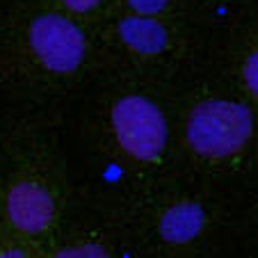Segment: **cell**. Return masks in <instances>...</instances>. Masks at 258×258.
<instances>
[{"mask_svg": "<svg viewBox=\"0 0 258 258\" xmlns=\"http://www.w3.org/2000/svg\"><path fill=\"white\" fill-rule=\"evenodd\" d=\"M251 133V110L235 101H204L187 119V142L206 158L233 156L249 142Z\"/></svg>", "mask_w": 258, "mask_h": 258, "instance_id": "6da1fadb", "label": "cell"}, {"mask_svg": "<svg viewBox=\"0 0 258 258\" xmlns=\"http://www.w3.org/2000/svg\"><path fill=\"white\" fill-rule=\"evenodd\" d=\"M112 126L119 144L137 160H158L167 144L162 112L144 96H126L114 105Z\"/></svg>", "mask_w": 258, "mask_h": 258, "instance_id": "7a4b0ae2", "label": "cell"}, {"mask_svg": "<svg viewBox=\"0 0 258 258\" xmlns=\"http://www.w3.org/2000/svg\"><path fill=\"white\" fill-rule=\"evenodd\" d=\"M30 44L46 69L55 73H69L83 62L85 37L69 19L57 14H44L30 25Z\"/></svg>", "mask_w": 258, "mask_h": 258, "instance_id": "3957f363", "label": "cell"}, {"mask_svg": "<svg viewBox=\"0 0 258 258\" xmlns=\"http://www.w3.org/2000/svg\"><path fill=\"white\" fill-rule=\"evenodd\" d=\"M7 213L12 224L25 233H39L53 219V199L34 183H19L7 197Z\"/></svg>", "mask_w": 258, "mask_h": 258, "instance_id": "277c9868", "label": "cell"}, {"mask_svg": "<svg viewBox=\"0 0 258 258\" xmlns=\"http://www.w3.org/2000/svg\"><path fill=\"white\" fill-rule=\"evenodd\" d=\"M206 224V213L199 204L180 201L171 206L160 219V233L167 242L183 244L195 240Z\"/></svg>", "mask_w": 258, "mask_h": 258, "instance_id": "5b68a950", "label": "cell"}, {"mask_svg": "<svg viewBox=\"0 0 258 258\" xmlns=\"http://www.w3.org/2000/svg\"><path fill=\"white\" fill-rule=\"evenodd\" d=\"M119 37L128 48L142 55L162 53L167 46V30L149 16H128L119 23Z\"/></svg>", "mask_w": 258, "mask_h": 258, "instance_id": "8992f818", "label": "cell"}, {"mask_svg": "<svg viewBox=\"0 0 258 258\" xmlns=\"http://www.w3.org/2000/svg\"><path fill=\"white\" fill-rule=\"evenodd\" d=\"M55 258H110L107 251L98 244H83V247H69L62 249Z\"/></svg>", "mask_w": 258, "mask_h": 258, "instance_id": "52a82bcc", "label": "cell"}, {"mask_svg": "<svg viewBox=\"0 0 258 258\" xmlns=\"http://www.w3.org/2000/svg\"><path fill=\"white\" fill-rule=\"evenodd\" d=\"M242 73H244V83H247L249 92H251L253 96L258 98V50L247 57Z\"/></svg>", "mask_w": 258, "mask_h": 258, "instance_id": "ba28073f", "label": "cell"}, {"mask_svg": "<svg viewBox=\"0 0 258 258\" xmlns=\"http://www.w3.org/2000/svg\"><path fill=\"white\" fill-rule=\"evenodd\" d=\"M169 0H128V5L137 12L140 16H153L167 7Z\"/></svg>", "mask_w": 258, "mask_h": 258, "instance_id": "9c48e42d", "label": "cell"}, {"mask_svg": "<svg viewBox=\"0 0 258 258\" xmlns=\"http://www.w3.org/2000/svg\"><path fill=\"white\" fill-rule=\"evenodd\" d=\"M101 0H64V5L71 12H89L98 5Z\"/></svg>", "mask_w": 258, "mask_h": 258, "instance_id": "30bf717a", "label": "cell"}, {"mask_svg": "<svg viewBox=\"0 0 258 258\" xmlns=\"http://www.w3.org/2000/svg\"><path fill=\"white\" fill-rule=\"evenodd\" d=\"M0 258H23V253H21L19 249H10V251H3V253H0Z\"/></svg>", "mask_w": 258, "mask_h": 258, "instance_id": "8fae6325", "label": "cell"}]
</instances>
